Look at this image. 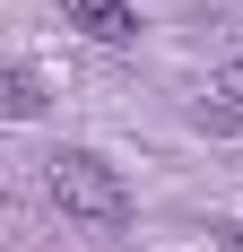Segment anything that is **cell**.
Wrapping results in <instances>:
<instances>
[{"label":"cell","mask_w":243,"mask_h":252,"mask_svg":"<svg viewBox=\"0 0 243 252\" xmlns=\"http://www.w3.org/2000/svg\"><path fill=\"white\" fill-rule=\"evenodd\" d=\"M217 104H235V113H243V61H235V70H217Z\"/></svg>","instance_id":"277c9868"},{"label":"cell","mask_w":243,"mask_h":252,"mask_svg":"<svg viewBox=\"0 0 243 252\" xmlns=\"http://www.w3.org/2000/svg\"><path fill=\"white\" fill-rule=\"evenodd\" d=\"M9 113H18V122H35V113H44V96H35V70H9Z\"/></svg>","instance_id":"3957f363"},{"label":"cell","mask_w":243,"mask_h":252,"mask_svg":"<svg viewBox=\"0 0 243 252\" xmlns=\"http://www.w3.org/2000/svg\"><path fill=\"white\" fill-rule=\"evenodd\" d=\"M61 18H70L78 35H96V44H130V35H139V9H130V0H61Z\"/></svg>","instance_id":"7a4b0ae2"},{"label":"cell","mask_w":243,"mask_h":252,"mask_svg":"<svg viewBox=\"0 0 243 252\" xmlns=\"http://www.w3.org/2000/svg\"><path fill=\"white\" fill-rule=\"evenodd\" d=\"M52 200L70 209V218H87V226H122V218H130L122 174L104 165V157H87V148H61V157H52Z\"/></svg>","instance_id":"6da1fadb"},{"label":"cell","mask_w":243,"mask_h":252,"mask_svg":"<svg viewBox=\"0 0 243 252\" xmlns=\"http://www.w3.org/2000/svg\"><path fill=\"white\" fill-rule=\"evenodd\" d=\"M226 252H243V226H235V235H226Z\"/></svg>","instance_id":"5b68a950"}]
</instances>
